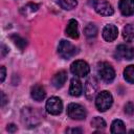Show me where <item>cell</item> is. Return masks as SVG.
Segmentation results:
<instances>
[{"label":"cell","mask_w":134,"mask_h":134,"mask_svg":"<svg viewBox=\"0 0 134 134\" xmlns=\"http://www.w3.org/2000/svg\"><path fill=\"white\" fill-rule=\"evenodd\" d=\"M41 114L40 112L30 107H25L21 111V119L22 122L27 127V128H34L37 127L41 122Z\"/></svg>","instance_id":"obj_1"},{"label":"cell","mask_w":134,"mask_h":134,"mask_svg":"<svg viewBox=\"0 0 134 134\" xmlns=\"http://www.w3.org/2000/svg\"><path fill=\"white\" fill-rule=\"evenodd\" d=\"M112 104H113V97L109 91L106 90L100 91L95 97V106L97 110L100 112L107 111L112 106Z\"/></svg>","instance_id":"obj_2"},{"label":"cell","mask_w":134,"mask_h":134,"mask_svg":"<svg viewBox=\"0 0 134 134\" xmlns=\"http://www.w3.org/2000/svg\"><path fill=\"white\" fill-rule=\"evenodd\" d=\"M97 74L99 75L100 80L107 84L113 82L115 77L114 68L107 62H100L97 65Z\"/></svg>","instance_id":"obj_3"},{"label":"cell","mask_w":134,"mask_h":134,"mask_svg":"<svg viewBox=\"0 0 134 134\" xmlns=\"http://www.w3.org/2000/svg\"><path fill=\"white\" fill-rule=\"evenodd\" d=\"M58 52H59V55H60L61 58L68 60V59L74 57V55L77 53V48H76L72 43H70L69 41L62 40V41L59 43Z\"/></svg>","instance_id":"obj_4"},{"label":"cell","mask_w":134,"mask_h":134,"mask_svg":"<svg viewBox=\"0 0 134 134\" xmlns=\"http://www.w3.org/2000/svg\"><path fill=\"white\" fill-rule=\"evenodd\" d=\"M67 114L71 119L83 120V119L86 118L87 112H86V109L82 105L75 104V103H71L67 107Z\"/></svg>","instance_id":"obj_5"},{"label":"cell","mask_w":134,"mask_h":134,"mask_svg":"<svg viewBox=\"0 0 134 134\" xmlns=\"http://www.w3.org/2000/svg\"><path fill=\"white\" fill-rule=\"evenodd\" d=\"M91 4L94 10L100 16H111L114 13L112 5L106 0H92Z\"/></svg>","instance_id":"obj_6"},{"label":"cell","mask_w":134,"mask_h":134,"mask_svg":"<svg viewBox=\"0 0 134 134\" xmlns=\"http://www.w3.org/2000/svg\"><path fill=\"white\" fill-rule=\"evenodd\" d=\"M70 71L79 77H84L90 72V67L87 62H85L83 60H77L71 64Z\"/></svg>","instance_id":"obj_7"},{"label":"cell","mask_w":134,"mask_h":134,"mask_svg":"<svg viewBox=\"0 0 134 134\" xmlns=\"http://www.w3.org/2000/svg\"><path fill=\"white\" fill-rule=\"evenodd\" d=\"M46 110H47L48 113H50L52 115L60 114L63 110V103H62L61 98H59L57 96L50 97L46 102Z\"/></svg>","instance_id":"obj_8"},{"label":"cell","mask_w":134,"mask_h":134,"mask_svg":"<svg viewBox=\"0 0 134 134\" xmlns=\"http://www.w3.org/2000/svg\"><path fill=\"white\" fill-rule=\"evenodd\" d=\"M115 55L118 59H125V60H133L134 59V48L130 45L120 44L116 47Z\"/></svg>","instance_id":"obj_9"},{"label":"cell","mask_w":134,"mask_h":134,"mask_svg":"<svg viewBox=\"0 0 134 134\" xmlns=\"http://www.w3.org/2000/svg\"><path fill=\"white\" fill-rule=\"evenodd\" d=\"M118 36V29L113 24H107L103 29V38L107 42L114 41Z\"/></svg>","instance_id":"obj_10"},{"label":"cell","mask_w":134,"mask_h":134,"mask_svg":"<svg viewBox=\"0 0 134 134\" xmlns=\"http://www.w3.org/2000/svg\"><path fill=\"white\" fill-rule=\"evenodd\" d=\"M118 7L124 16L134 15V0H119Z\"/></svg>","instance_id":"obj_11"},{"label":"cell","mask_w":134,"mask_h":134,"mask_svg":"<svg viewBox=\"0 0 134 134\" xmlns=\"http://www.w3.org/2000/svg\"><path fill=\"white\" fill-rule=\"evenodd\" d=\"M83 92V86H82V83L80 82L79 79L76 77H73L71 81H70V87H69V94L71 96H74V97H77L82 94Z\"/></svg>","instance_id":"obj_12"},{"label":"cell","mask_w":134,"mask_h":134,"mask_svg":"<svg viewBox=\"0 0 134 134\" xmlns=\"http://www.w3.org/2000/svg\"><path fill=\"white\" fill-rule=\"evenodd\" d=\"M66 35L72 39H77L79 38V24L77 21L74 19L69 20L67 26H66Z\"/></svg>","instance_id":"obj_13"},{"label":"cell","mask_w":134,"mask_h":134,"mask_svg":"<svg viewBox=\"0 0 134 134\" xmlns=\"http://www.w3.org/2000/svg\"><path fill=\"white\" fill-rule=\"evenodd\" d=\"M96 90H97V84H96L95 79L94 77L89 79L86 82V85H85V94H86V97L88 99H91L94 96Z\"/></svg>","instance_id":"obj_14"},{"label":"cell","mask_w":134,"mask_h":134,"mask_svg":"<svg viewBox=\"0 0 134 134\" xmlns=\"http://www.w3.org/2000/svg\"><path fill=\"white\" fill-rule=\"evenodd\" d=\"M30 95H31V97L35 100L41 102V100H43L45 98L46 92H45V89H44L43 86H41V85H35L31 88V90H30Z\"/></svg>","instance_id":"obj_15"},{"label":"cell","mask_w":134,"mask_h":134,"mask_svg":"<svg viewBox=\"0 0 134 134\" xmlns=\"http://www.w3.org/2000/svg\"><path fill=\"white\" fill-rule=\"evenodd\" d=\"M66 80H67V73L62 70V71L57 72V73L53 75V77H52V80H51V84H52V86H53L54 88H58V89H59V88L63 87V85L65 84Z\"/></svg>","instance_id":"obj_16"},{"label":"cell","mask_w":134,"mask_h":134,"mask_svg":"<svg viewBox=\"0 0 134 134\" xmlns=\"http://www.w3.org/2000/svg\"><path fill=\"white\" fill-rule=\"evenodd\" d=\"M111 132L114 134H118V133H126V127L122 120L120 119H115L113 120L112 125H111Z\"/></svg>","instance_id":"obj_17"},{"label":"cell","mask_w":134,"mask_h":134,"mask_svg":"<svg viewBox=\"0 0 134 134\" xmlns=\"http://www.w3.org/2000/svg\"><path fill=\"white\" fill-rule=\"evenodd\" d=\"M122 38L127 42H131L134 40V25L127 24L122 29Z\"/></svg>","instance_id":"obj_18"},{"label":"cell","mask_w":134,"mask_h":134,"mask_svg":"<svg viewBox=\"0 0 134 134\" xmlns=\"http://www.w3.org/2000/svg\"><path fill=\"white\" fill-rule=\"evenodd\" d=\"M10 39L13 40L14 44H15V45L20 49V50H23V49L26 47V45H27L26 40H25L24 38L20 37V36H19V35H17V34L12 35V36H10Z\"/></svg>","instance_id":"obj_19"},{"label":"cell","mask_w":134,"mask_h":134,"mask_svg":"<svg viewBox=\"0 0 134 134\" xmlns=\"http://www.w3.org/2000/svg\"><path fill=\"white\" fill-rule=\"evenodd\" d=\"M84 34L88 39H93L97 35V27L93 23H89L86 25V27L84 29Z\"/></svg>","instance_id":"obj_20"},{"label":"cell","mask_w":134,"mask_h":134,"mask_svg":"<svg viewBox=\"0 0 134 134\" xmlns=\"http://www.w3.org/2000/svg\"><path fill=\"white\" fill-rule=\"evenodd\" d=\"M124 77L127 82L134 84V65H129L124 70Z\"/></svg>","instance_id":"obj_21"},{"label":"cell","mask_w":134,"mask_h":134,"mask_svg":"<svg viewBox=\"0 0 134 134\" xmlns=\"http://www.w3.org/2000/svg\"><path fill=\"white\" fill-rule=\"evenodd\" d=\"M58 2L61 5V7L66 9V10L73 9L77 5V1L76 0H58Z\"/></svg>","instance_id":"obj_22"},{"label":"cell","mask_w":134,"mask_h":134,"mask_svg":"<svg viewBox=\"0 0 134 134\" xmlns=\"http://www.w3.org/2000/svg\"><path fill=\"white\" fill-rule=\"evenodd\" d=\"M91 126L93 128H95V129H99L100 130V129H104L106 127V122L102 117L96 116L91 120Z\"/></svg>","instance_id":"obj_23"},{"label":"cell","mask_w":134,"mask_h":134,"mask_svg":"<svg viewBox=\"0 0 134 134\" xmlns=\"http://www.w3.org/2000/svg\"><path fill=\"white\" fill-rule=\"evenodd\" d=\"M38 8H39V5H38V4H35V3H28V4H26V5L21 9V12H22L23 14H28V13L36 12Z\"/></svg>","instance_id":"obj_24"},{"label":"cell","mask_w":134,"mask_h":134,"mask_svg":"<svg viewBox=\"0 0 134 134\" xmlns=\"http://www.w3.org/2000/svg\"><path fill=\"white\" fill-rule=\"evenodd\" d=\"M125 112L128 114V115H132L134 113V104L129 102L125 105Z\"/></svg>","instance_id":"obj_25"},{"label":"cell","mask_w":134,"mask_h":134,"mask_svg":"<svg viewBox=\"0 0 134 134\" xmlns=\"http://www.w3.org/2000/svg\"><path fill=\"white\" fill-rule=\"evenodd\" d=\"M0 71H1V73H0V81H1V83H3L4 80H5V76H6L5 67H4V66H1V67H0Z\"/></svg>","instance_id":"obj_26"},{"label":"cell","mask_w":134,"mask_h":134,"mask_svg":"<svg viewBox=\"0 0 134 134\" xmlns=\"http://www.w3.org/2000/svg\"><path fill=\"white\" fill-rule=\"evenodd\" d=\"M0 95H1V107L3 108L5 106V104L7 103V97H6V95H5V93L3 91L0 92Z\"/></svg>","instance_id":"obj_27"},{"label":"cell","mask_w":134,"mask_h":134,"mask_svg":"<svg viewBox=\"0 0 134 134\" xmlns=\"http://www.w3.org/2000/svg\"><path fill=\"white\" fill-rule=\"evenodd\" d=\"M6 130H7L8 132H10V133H14V132L17 131V126H15L14 124H9V125H7V127H6Z\"/></svg>","instance_id":"obj_28"},{"label":"cell","mask_w":134,"mask_h":134,"mask_svg":"<svg viewBox=\"0 0 134 134\" xmlns=\"http://www.w3.org/2000/svg\"><path fill=\"white\" fill-rule=\"evenodd\" d=\"M7 52H8V47H6L4 44H2V45H1V57L4 58Z\"/></svg>","instance_id":"obj_29"},{"label":"cell","mask_w":134,"mask_h":134,"mask_svg":"<svg viewBox=\"0 0 134 134\" xmlns=\"http://www.w3.org/2000/svg\"><path fill=\"white\" fill-rule=\"evenodd\" d=\"M67 132H70V133H82L83 130L82 129H70V130H67Z\"/></svg>","instance_id":"obj_30"}]
</instances>
